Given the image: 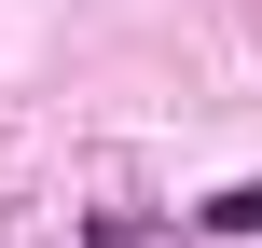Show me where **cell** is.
<instances>
[{
  "mask_svg": "<svg viewBox=\"0 0 262 248\" xmlns=\"http://www.w3.org/2000/svg\"><path fill=\"white\" fill-rule=\"evenodd\" d=\"M193 221H207V235H262V179H235V193H207Z\"/></svg>",
  "mask_w": 262,
  "mask_h": 248,
  "instance_id": "cell-1",
  "label": "cell"
}]
</instances>
